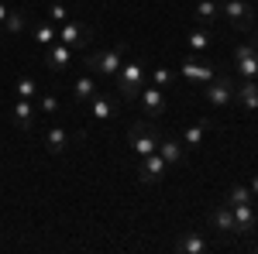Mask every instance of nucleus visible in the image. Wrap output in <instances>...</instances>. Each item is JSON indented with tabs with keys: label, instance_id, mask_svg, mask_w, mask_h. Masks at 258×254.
<instances>
[{
	"label": "nucleus",
	"instance_id": "obj_1",
	"mask_svg": "<svg viewBox=\"0 0 258 254\" xmlns=\"http://www.w3.org/2000/svg\"><path fill=\"white\" fill-rule=\"evenodd\" d=\"M124 55H127V41H117L114 48L90 52L83 59V65H86V72H93L97 79H114L120 72V65H124Z\"/></svg>",
	"mask_w": 258,
	"mask_h": 254
},
{
	"label": "nucleus",
	"instance_id": "obj_2",
	"mask_svg": "<svg viewBox=\"0 0 258 254\" xmlns=\"http://www.w3.org/2000/svg\"><path fill=\"white\" fill-rule=\"evenodd\" d=\"M145 79H148V69H145V62L141 59H131L120 65V72L114 76V90H117V97L124 103H135L138 93L145 90Z\"/></svg>",
	"mask_w": 258,
	"mask_h": 254
},
{
	"label": "nucleus",
	"instance_id": "obj_3",
	"mask_svg": "<svg viewBox=\"0 0 258 254\" xmlns=\"http://www.w3.org/2000/svg\"><path fill=\"white\" fill-rule=\"evenodd\" d=\"M159 141H162V134L155 131L152 120H135V124L127 127V144L135 148V155H138V158L155 155V151H159Z\"/></svg>",
	"mask_w": 258,
	"mask_h": 254
},
{
	"label": "nucleus",
	"instance_id": "obj_4",
	"mask_svg": "<svg viewBox=\"0 0 258 254\" xmlns=\"http://www.w3.org/2000/svg\"><path fill=\"white\" fill-rule=\"evenodd\" d=\"M220 14L231 21L238 31H251L258 24V11L248 0H220Z\"/></svg>",
	"mask_w": 258,
	"mask_h": 254
},
{
	"label": "nucleus",
	"instance_id": "obj_5",
	"mask_svg": "<svg viewBox=\"0 0 258 254\" xmlns=\"http://www.w3.org/2000/svg\"><path fill=\"white\" fill-rule=\"evenodd\" d=\"M203 100L210 103V107H231L234 103V79L231 76H214L207 86H203Z\"/></svg>",
	"mask_w": 258,
	"mask_h": 254
},
{
	"label": "nucleus",
	"instance_id": "obj_6",
	"mask_svg": "<svg viewBox=\"0 0 258 254\" xmlns=\"http://www.w3.org/2000/svg\"><path fill=\"white\" fill-rule=\"evenodd\" d=\"M59 41L62 45H69V48H86L90 41H93V24H86V21H66V24H59Z\"/></svg>",
	"mask_w": 258,
	"mask_h": 254
},
{
	"label": "nucleus",
	"instance_id": "obj_7",
	"mask_svg": "<svg viewBox=\"0 0 258 254\" xmlns=\"http://www.w3.org/2000/svg\"><path fill=\"white\" fill-rule=\"evenodd\" d=\"M179 76L186 79V82H197V86H207L210 79L217 76V65L214 62H200V59H182L179 62Z\"/></svg>",
	"mask_w": 258,
	"mask_h": 254
},
{
	"label": "nucleus",
	"instance_id": "obj_8",
	"mask_svg": "<svg viewBox=\"0 0 258 254\" xmlns=\"http://www.w3.org/2000/svg\"><path fill=\"white\" fill-rule=\"evenodd\" d=\"M120 100L110 97V93H103V90H97L93 97L86 100V114H90V120H110L114 114H117Z\"/></svg>",
	"mask_w": 258,
	"mask_h": 254
},
{
	"label": "nucleus",
	"instance_id": "obj_9",
	"mask_svg": "<svg viewBox=\"0 0 258 254\" xmlns=\"http://www.w3.org/2000/svg\"><path fill=\"white\" fill-rule=\"evenodd\" d=\"M165 158L155 151V155H145V158H138V182L141 186H155V182H162L165 179Z\"/></svg>",
	"mask_w": 258,
	"mask_h": 254
},
{
	"label": "nucleus",
	"instance_id": "obj_10",
	"mask_svg": "<svg viewBox=\"0 0 258 254\" xmlns=\"http://www.w3.org/2000/svg\"><path fill=\"white\" fill-rule=\"evenodd\" d=\"M138 103H141V110H145L148 120H159L162 114H165V90H159L155 82H152V86L145 82V90L138 93Z\"/></svg>",
	"mask_w": 258,
	"mask_h": 254
},
{
	"label": "nucleus",
	"instance_id": "obj_11",
	"mask_svg": "<svg viewBox=\"0 0 258 254\" xmlns=\"http://www.w3.org/2000/svg\"><path fill=\"white\" fill-rule=\"evenodd\" d=\"M234 69H238L241 79H258V52L248 41L234 45Z\"/></svg>",
	"mask_w": 258,
	"mask_h": 254
},
{
	"label": "nucleus",
	"instance_id": "obj_12",
	"mask_svg": "<svg viewBox=\"0 0 258 254\" xmlns=\"http://www.w3.org/2000/svg\"><path fill=\"white\" fill-rule=\"evenodd\" d=\"M76 59V48H69V45H62V41H52L48 48H45V65H48V72H66L69 65Z\"/></svg>",
	"mask_w": 258,
	"mask_h": 254
},
{
	"label": "nucleus",
	"instance_id": "obj_13",
	"mask_svg": "<svg viewBox=\"0 0 258 254\" xmlns=\"http://www.w3.org/2000/svg\"><path fill=\"white\" fill-rule=\"evenodd\" d=\"M207 220H210V230H217V234H231V237H238V227H234V210H231L227 203H220V206H214Z\"/></svg>",
	"mask_w": 258,
	"mask_h": 254
},
{
	"label": "nucleus",
	"instance_id": "obj_14",
	"mask_svg": "<svg viewBox=\"0 0 258 254\" xmlns=\"http://www.w3.org/2000/svg\"><path fill=\"white\" fill-rule=\"evenodd\" d=\"M234 210V227H238V237H251L258 230V213L251 210V203H238L231 206Z\"/></svg>",
	"mask_w": 258,
	"mask_h": 254
},
{
	"label": "nucleus",
	"instance_id": "obj_15",
	"mask_svg": "<svg viewBox=\"0 0 258 254\" xmlns=\"http://www.w3.org/2000/svg\"><path fill=\"white\" fill-rule=\"evenodd\" d=\"M176 251L179 254H207V251H214V244L200 234V230H186V234L176 240Z\"/></svg>",
	"mask_w": 258,
	"mask_h": 254
},
{
	"label": "nucleus",
	"instance_id": "obj_16",
	"mask_svg": "<svg viewBox=\"0 0 258 254\" xmlns=\"http://www.w3.org/2000/svg\"><path fill=\"white\" fill-rule=\"evenodd\" d=\"M234 103H241L244 110H258V79H241L234 82Z\"/></svg>",
	"mask_w": 258,
	"mask_h": 254
},
{
	"label": "nucleus",
	"instance_id": "obj_17",
	"mask_svg": "<svg viewBox=\"0 0 258 254\" xmlns=\"http://www.w3.org/2000/svg\"><path fill=\"white\" fill-rule=\"evenodd\" d=\"M35 120H38V110L31 107V100L18 97V103H14V127L24 131V134H31V131H35Z\"/></svg>",
	"mask_w": 258,
	"mask_h": 254
},
{
	"label": "nucleus",
	"instance_id": "obj_18",
	"mask_svg": "<svg viewBox=\"0 0 258 254\" xmlns=\"http://www.w3.org/2000/svg\"><path fill=\"white\" fill-rule=\"evenodd\" d=\"M45 144H48V151H52V155H66V151L73 148V134H69L62 124H52V127H48V134H45Z\"/></svg>",
	"mask_w": 258,
	"mask_h": 254
},
{
	"label": "nucleus",
	"instance_id": "obj_19",
	"mask_svg": "<svg viewBox=\"0 0 258 254\" xmlns=\"http://www.w3.org/2000/svg\"><path fill=\"white\" fill-rule=\"evenodd\" d=\"M207 131H210V120L203 117V120H197V124H189L186 131H182V148L186 151H197V148H203V137H207Z\"/></svg>",
	"mask_w": 258,
	"mask_h": 254
},
{
	"label": "nucleus",
	"instance_id": "obj_20",
	"mask_svg": "<svg viewBox=\"0 0 258 254\" xmlns=\"http://www.w3.org/2000/svg\"><path fill=\"white\" fill-rule=\"evenodd\" d=\"M159 155L165 158V165H182L186 161V148H182V141H176V137H162Z\"/></svg>",
	"mask_w": 258,
	"mask_h": 254
},
{
	"label": "nucleus",
	"instance_id": "obj_21",
	"mask_svg": "<svg viewBox=\"0 0 258 254\" xmlns=\"http://www.w3.org/2000/svg\"><path fill=\"white\" fill-rule=\"evenodd\" d=\"M97 90L100 86H97V76H93V72H83V76L73 79V97H76V103H86Z\"/></svg>",
	"mask_w": 258,
	"mask_h": 254
},
{
	"label": "nucleus",
	"instance_id": "obj_22",
	"mask_svg": "<svg viewBox=\"0 0 258 254\" xmlns=\"http://www.w3.org/2000/svg\"><path fill=\"white\" fill-rule=\"evenodd\" d=\"M193 18L200 24H214V21H220V4L217 0H200L197 7H193Z\"/></svg>",
	"mask_w": 258,
	"mask_h": 254
},
{
	"label": "nucleus",
	"instance_id": "obj_23",
	"mask_svg": "<svg viewBox=\"0 0 258 254\" xmlns=\"http://www.w3.org/2000/svg\"><path fill=\"white\" fill-rule=\"evenodd\" d=\"M31 38L38 41L41 48H48L52 41H59V28H55L52 21H41V24H35V28H31Z\"/></svg>",
	"mask_w": 258,
	"mask_h": 254
},
{
	"label": "nucleus",
	"instance_id": "obj_24",
	"mask_svg": "<svg viewBox=\"0 0 258 254\" xmlns=\"http://www.w3.org/2000/svg\"><path fill=\"white\" fill-rule=\"evenodd\" d=\"M255 196H251V189L244 186V182H234L231 189H227V196H224V203L227 206H238V203H251Z\"/></svg>",
	"mask_w": 258,
	"mask_h": 254
},
{
	"label": "nucleus",
	"instance_id": "obj_25",
	"mask_svg": "<svg viewBox=\"0 0 258 254\" xmlns=\"http://www.w3.org/2000/svg\"><path fill=\"white\" fill-rule=\"evenodd\" d=\"M186 45H189V52H207V48H210V31H207V28H193L189 38H186Z\"/></svg>",
	"mask_w": 258,
	"mask_h": 254
},
{
	"label": "nucleus",
	"instance_id": "obj_26",
	"mask_svg": "<svg viewBox=\"0 0 258 254\" xmlns=\"http://www.w3.org/2000/svg\"><path fill=\"white\" fill-rule=\"evenodd\" d=\"M14 93H18L21 100H35L38 97V82L31 76H18V82H14Z\"/></svg>",
	"mask_w": 258,
	"mask_h": 254
},
{
	"label": "nucleus",
	"instance_id": "obj_27",
	"mask_svg": "<svg viewBox=\"0 0 258 254\" xmlns=\"http://www.w3.org/2000/svg\"><path fill=\"white\" fill-rule=\"evenodd\" d=\"M21 31H24V11H7L4 35H21Z\"/></svg>",
	"mask_w": 258,
	"mask_h": 254
},
{
	"label": "nucleus",
	"instance_id": "obj_28",
	"mask_svg": "<svg viewBox=\"0 0 258 254\" xmlns=\"http://www.w3.org/2000/svg\"><path fill=\"white\" fill-rule=\"evenodd\" d=\"M172 79H176V72H172V69H165V65H155V69H152V82H155L159 90H169V86H172Z\"/></svg>",
	"mask_w": 258,
	"mask_h": 254
},
{
	"label": "nucleus",
	"instance_id": "obj_29",
	"mask_svg": "<svg viewBox=\"0 0 258 254\" xmlns=\"http://www.w3.org/2000/svg\"><path fill=\"white\" fill-rule=\"evenodd\" d=\"M69 18H73V14H69V7H66V4H59V0H55V4L48 7V21H52L55 28H59V24H66Z\"/></svg>",
	"mask_w": 258,
	"mask_h": 254
},
{
	"label": "nucleus",
	"instance_id": "obj_30",
	"mask_svg": "<svg viewBox=\"0 0 258 254\" xmlns=\"http://www.w3.org/2000/svg\"><path fill=\"white\" fill-rule=\"evenodd\" d=\"M41 97V114H45V117H55V114H59V97H55V93H38Z\"/></svg>",
	"mask_w": 258,
	"mask_h": 254
},
{
	"label": "nucleus",
	"instance_id": "obj_31",
	"mask_svg": "<svg viewBox=\"0 0 258 254\" xmlns=\"http://www.w3.org/2000/svg\"><path fill=\"white\" fill-rule=\"evenodd\" d=\"M248 45H251V48H255V52H258V24H255V28H251V31H248Z\"/></svg>",
	"mask_w": 258,
	"mask_h": 254
},
{
	"label": "nucleus",
	"instance_id": "obj_32",
	"mask_svg": "<svg viewBox=\"0 0 258 254\" xmlns=\"http://www.w3.org/2000/svg\"><path fill=\"white\" fill-rule=\"evenodd\" d=\"M248 189H251V196H258V176L248 179Z\"/></svg>",
	"mask_w": 258,
	"mask_h": 254
},
{
	"label": "nucleus",
	"instance_id": "obj_33",
	"mask_svg": "<svg viewBox=\"0 0 258 254\" xmlns=\"http://www.w3.org/2000/svg\"><path fill=\"white\" fill-rule=\"evenodd\" d=\"M7 11H11V7H4V4H0V28H4V21H7Z\"/></svg>",
	"mask_w": 258,
	"mask_h": 254
}]
</instances>
